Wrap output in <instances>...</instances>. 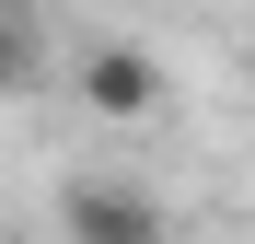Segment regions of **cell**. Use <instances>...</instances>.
<instances>
[{
    "mask_svg": "<svg viewBox=\"0 0 255 244\" xmlns=\"http://www.w3.org/2000/svg\"><path fill=\"white\" fill-rule=\"evenodd\" d=\"M35 47H47V35H35V23H12V12H0V81H23V70H35Z\"/></svg>",
    "mask_w": 255,
    "mask_h": 244,
    "instance_id": "3957f363",
    "label": "cell"
},
{
    "mask_svg": "<svg viewBox=\"0 0 255 244\" xmlns=\"http://www.w3.org/2000/svg\"><path fill=\"white\" fill-rule=\"evenodd\" d=\"M244 70H255V12H244Z\"/></svg>",
    "mask_w": 255,
    "mask_h": 244,
    "instance_id": "277c9868",
    "label": "cell"
},
{
    "mask_svg": "<svg viewBox=\"0 0 255 244\" xmlns=\"http://www.w3.org/2000/svg\"><path fill=\"white\" fill-rule=\"evenodd\" d=\"M81 105L93 116H151L162 105V58L128 47V35H93V47H81Z\"/></svg>",
    "mask_w": 255,
    "mask_h": 244,
    "instance_id": "7a4b0ae2",
    "label": "cell"
},
{
    "mask_svg": "<svg viewBox=\"0 0 255 244\" xmlns=\"http://www.w3.org/2000/svg\"><path fill=\"white\" fill-rule=\"evenodd\" d=\"M0 244H12V233H0Z\"/></svg>",
    "mask_w": 255,
    "mask_h": 244,
    "instance_id": "5b68a950",
    "label": "cell"
},
{
    "mask_svg": "<svg viewBox=\"0 0 255 244\" xmlns=\"http://www.w3.org/2000/svg\"><path fill=\"white\" fill-rule=\"evenodd\" d=\"M58 233L70 244H162V210L139 186H116V175H70L58 186Z\"/></svg>",
    "mask_w": 255,
    "mask_h": 244,
    "instance_id": "6da1fadb",
    "label": "cell"
}]
</instances>
